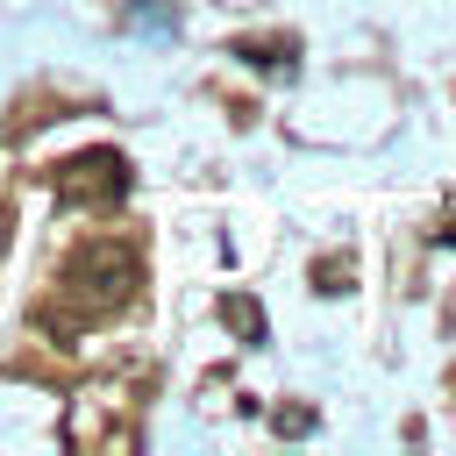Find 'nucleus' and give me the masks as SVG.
<instances>
[{"instance_id":"f257e3e1","label":"nucleus","mask_w":456,"mask_h":456,"mask_svg":"<svg viewBox=\"0 0 456 456\" xmlns=\"http://www.w3.org/2000/svg\"><path fill=\"white\" fill-rule=\"evenodd\" d=\"M135 285H142V256H135L128 242H114V235H93V242L71 249L64 271H57V299H64L78 321L121 314V306L135 299Z\"/></svg>"},{"instance_id":"f03ea898","label":"nucleus","mask_w":456,"mask_h":456,"mask_svg":"<svg viewBox=\"0 0 456 456\" xmlns=\"http://www.w3.org/2000/svg\"><path fill=\"white\" fill-rule=\"evenodd\" d=\"M64 200H86V207H114L121 192H128V164H121V150H86V157H71L64 164Z\"/></svg>"},{"instance_id":"7ed1b4c3","label":"nucleus","mask_w":456,"mask_h":456,"mask_svg":"<svg viewBox=\"0 0 456 456\" xmlns=\"http://www.w3.org/2000/svg\"><path fill=\"white\" fill-rule=\"evenodd\" d=\"M221 321H228V328H242L249 342H264V314H256L242 292H228V299H221Z\"/></svg>"}]
</instances>
